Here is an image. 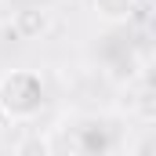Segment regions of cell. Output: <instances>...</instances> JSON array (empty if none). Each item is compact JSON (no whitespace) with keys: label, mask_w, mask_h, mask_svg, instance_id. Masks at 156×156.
Masks as SVG:
<instances>
[{"label":"cell","mask_w":156,"mask_h":156,"mask_svg":"<svg viewBox=\"0 0 156 156\" xmlns=\"http://www.w3.org/2000/svg\"><path fill=\"white\" fill-rule=\"evenodd\" d=\"M91 11L105 22V26H123L134 18L138 0H91Z\"/></svg>","instance_id":"3957f363"},{"label":"cell","mask_w":156,"mask_h":156,"mask_svg":"<svg viewBox=\"0 0 156 156\" xmlns=\"http://www.w3.org/2000/svg\"><path fill=\"white\" fill-rule=\"evenodd\" d=\"M44 105V83L29 69H15L0 80V109L11 120H29Z\"/></svg>","instance_id":"6da1fadb"},{"label":"cell","mask_w":156,"mask_h":156,"mask_svg":"<svg viewBox=\"0 0 156 156\" xmlns=\"http://www.w3.org/2000/svg\"><path fill=\"white\" fill-rule=\"evenodd\" d=\"M51 11L44 7V4H26V7H18L15 15H11V33L18 40H40L47 29H51Z\"/></svg>","instance_id":"7a4b0ae2"}]
</instances>
